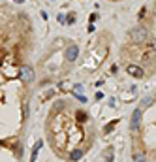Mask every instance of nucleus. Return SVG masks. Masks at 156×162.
<instances>
[{"instance_id":"39448f33","label":"nucleus","mask_w":156,"mask_h":162,"mask_svg":"<svg viewBox=\"0 0 156 162\" xmlns=\"http://www.w3.org/2000/svg\"><path fill=\"white\" fill-rule=\"evenodd\" d=\"M128 74L133 75V77H143V70L139 66H133V64H132V66H128Z\"/></svg>"},{"instance_id":"1a4fd4ad","label":"nucleus","mask_w":156,"mask_h":162,"mask_svg":"<svg viewBox=\"0 0 156 162\" xmlns=\"http://www.w3.org/2000/svg\"><path fill=\"white\" fill-rule=\"evenodd\" d=\"M75 117L79 119V121H87V113H83L81 110H77V111H75Z\"/></svg>"},{"instance_id":"9d476101","label":"nucleus","mask_w":156,"mask_h":162,"mask_svg":"<svg viewBox=\"0 0 156 162\" xmlns=\"http://www.w3.org/2000/svg\"><path fill=\"white\" fill-rule=\"evenodd\" d=\"M111 160H113V149H107V153H105V162H111Z\"/></svg>"},{"instance_id":"f257e3e1","label":"nucleus","mask_w":156,"mask_h":162,"mask_svg":"<svg viewBox=\"0 0 156 162\" xmlns=\"http://www.w3.org/2000/svg\"><path fill=\"white\" fill-rule=\"evenodd\" d=\"M149 36V32H147V28H143V27H133L132 30H130V38L136 41V44H139V41H143L145 38Z\"/></svg>"},{"instance_id":"f8f14e48","label":"nucleus","mask_w":156,"mask_h":162,"mask_svg":"<svg viewBox=\"0 0 156 162\" xmlns=\"http://www.w3.org/2000/svg\"><path fill=\"white\" fill-rule=\"evenodd\" d=\"M73 23H75V15L70 13V15H68V25H73Z\"/></svg>"},{"instance_id":"7ed1b4c3","label":"nucleus","mask_w":156,"mask_h":162,"mask_svg":"<svg viewBox=\"0 0 156 162\" xmlns=\"http://www.w3.org/2000/svg\"><path fill=\"white\" fill-rule=\"evenodd\" d=\"M141 115H143L141 110H136L132 113V119H130V128L132 130H139L141 128Z\"/></svg>"},{"instance_id":"6e6552de","label":"nucleus","mask_w":156,"mask_h":162,"mask_svg":"<svg viewBox=\"0 0 156 162\" xmlns=\"http://www.w3.org/2000/svg\"><path fill=\"white\" fill-rule=\"evenodd\" d=\"M133 162H147L141 153H133Z\"/></svg>"},{"instance_id":"9b49d317","label":"nucleus","mask_w":156,"mask_h":162,"mask_svg":"<svg viewBox=\"0 0 156 162\" xmlns=\"http://www.w3.org/2000/svg\"><path fill=\"white\" fill-rule=\"evenodd\" d=\"M75 98H77V100H79V102H83V104L87 102V96H83L81 92H77V94H75Z\"/></svg>"},{"instance_id":"0eeeda50","label":"nucleus","mask_w":156,"mask_h":162,"mask_svg":"<svg viewBox=\"0 0 156 162\" xmlns=\"http://www.w3.org/2000/svg\"><path fill=\"white\" fill-rule=\"evenodd\" d=\"M81 157H83V151H81V149H77V151H72V155H70L68 158H70V160H79Z\"/></svg>"},{"instance_id":"20e7f679","label":"nucleus","mask_w":156,"mask_h":162,"mask_svg":"<svg viewBox=\"0 0 156 162\" xmlns=\"http://www.w3.org/2000/svg\"><path fill=\"white\" fill-rule=\"evenodd\" d=\"M77 57H79V49H77V45H70L68 49H66V60H68V62H73Z\"/></svg>"},{"instance_id":"423d86ee","label":"nucleus","mask_w":156,"mask_h":162,"mask_svg":"<svg viewBox=\"0 0 156 162\" xmlns=\"http://www.w3.org/2000/svg\"><path fill=\"white\" fill-rule=\"evenodd\" d=\"M41 145H43V142H38V143L34 145V149H32V157H30V162H34V160H36V157H38V151L41 149Z\"/></svg>"},{"instance_id":"ddd939ff","label":"nucleus","mask_w":156,"mask_h":162,"mask_svg":"<svg viewBox=\"0 0 156 162\" xmlns=\"http://www.w3.org/2000/svg\"><path fill=\"white\" fill-rule=\"evenodd\" d=\"M60 23H68V21H66V15H62V13H58V17H57Z\"/></svg>"},{"instance_id":"f03ea898","label":"nucleus","mask_w":156,"mask_h":162,"mask_svg":"<svg viewBox=\"0 0 156 162\" xmlns=\"http://www.w3.org/2000/svg\"><path fill=\"white\" fill-rule=\"evenodd\" d=\"M21 81H25V83H30V81H34V70H32V66H21Z\"/></svg>"}]
</instances>
